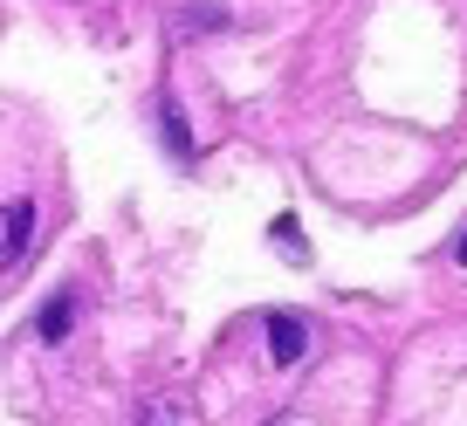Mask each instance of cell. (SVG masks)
I'll use <instances>...</instances> for the list:
<instances>
[{
	"instance_id": "4",
	"label": "cell",
	"mask_w": 467,
	"mask_h": 426,
	"mask_svg": "<svg viewBox=\"0 0 467 426\" xmlns=\"http://www.w3.org/2000/svg\"><path fill=\"white\" fill-rule=\"evenodd\" d=\"M159 131H165V151H172V159H192V131H186V118H179L172 103L159 110Z\"/></svg>"
},
{
	"instance_id": "6",
	"label": "cell",
	"mask_w": 467,
	"mask_h": 426,
	"mask_svg": "<svg viewBox=\"0 0 467 426\" xmlns=\"http://www.w3.org/2000/svg\"><path fill=\"white\" fill-rule=\"evenodd\" d=\"M220 21H227L220 7H186V15H179V28H220Z\"/></svg>"
},
{
	"instance_id": "5",
	"label": "cell",
	"mask_w": 467,
	"mask_h": 426,
	"mask_svg": "<svg viewBox=\"0 0 467 426\" xmlns=\"http://www.w3.org/2000/svg\"><path fill=\"white\" fill-rule=\"evenodd\" d=\"M268 234H275L282 248L296 255V262H309V241H303V227H296V221H275V227H268Z\"/></svg>"
},
{
	"instance_id": "2",
	"label": "cell",
	"mask_w": 467,
	"mask_h": 426,
	"mask_svg": "<svg viewBox=\"0 0 467 426\" xmlns=\"http://www.w3.org/2000/svg\"><path fill=\"white\" fill-rule=\"evenodd\" d=\"M28 241H35V200H7V227H0V262L21 268V262H28Z\"/></svg>"
},
{
	"instance_id": "3",
	"label": "cell",
	"mask_w": 467,
	"mask_h": 426,
	"mask_svg": "<svg viewBox=\"0 0 467 426\" xmlns=\"http://www.w3.org/2000/svg\"><path fill=\"white\" fill-rule=\"evenodd\" d=\"M35 330H42L48 344H62L76 330V296H48V309H42V324H35Z\"/></svg>"
},
{
	"instance_id": "8",
	"label": "cell",
	"mask_w": 467,
	"mask_h": 426,
	"mask_svg": "<svg viewBox=\"0 0 467 426\" xmlns=\"http://www.w3.org/2000/svg\"><path fill=\"white\" fill-rule=\"evenodd\" d=\"M453 262H461V268H467V234H461V241H453Z\"/></svg>"
},
{
	"instance_id": "7",
	"label": "cell",
	"mask_w": 467,
	"mask_h": 426,
	"mask_svg": "<svg viewBox=\"0 0 467 426\" xmlns=\"http://www.w3.org/2000/svg\"><path fill=\"white\" fill-rule=\"evenodd\" d=\"M145 426H172V406H165V399H151V406H145Z\"/></svg>"
},
{
	"instance_id": "1",
	"label": "cell",
	"mask_w": 467,
	"mask_h": 426,
	"mask_svg": "<svg viewBox=\"0 0 467 426\" xmlns=\"http://www.w3.org/2000/svg\"><path fill=\"white\" fill-rule=\"evenodd\" d=\"M268 358H275L282 371L309 358V324H303V317H289V309H275V317H268Z\"/></svg>"
}]
</instances>
